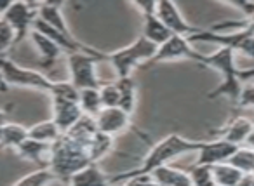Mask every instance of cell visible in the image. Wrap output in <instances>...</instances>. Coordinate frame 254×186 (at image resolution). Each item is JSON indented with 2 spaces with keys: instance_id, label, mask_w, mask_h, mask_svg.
Returning a JSON list of instances; mask_svg holds the SVG:
<instances>
[{
  "instance_id": "obj_1",
  "label": "cell",
  "mask_w": 254,
  "mask_h": 186,
  "mask_svg": "<svg viewBox=\"0 0 254 186\" xmlns=\"http://www.w3.org/2000/svg\"><path fill=\"white\" fill-rule=\"evenodd\" d=\"M202 146H204V141L188 139V137H183L180 134H169L164 139H160L155 146L150 148V151L143 158L139 167L113 176V178H110V183H112V186H117L126 181V179L139 178V176H150L159 167L169 165V162L174 160L176 157H181V155H187V153H198Z\"/></svg>"
},
{
  "instance_id": "obj_2",
  "label": "cell",
  "mask_w": 254,
  "mask_h": 186,
  "mask_svg": "<svg viewBox=\"0 0 254 186\" xmlns=\"http://www.w3.org/2000/svg\"><path fill=\"white\" fill-rule=\"evenodd\" d=\"M89 143L80 141L70 134H61L56 143L51 144L47 167L60 181L68 183L75 174L92 164L87 151Z\"/></svg>"
},
{
  "instance_id": "obj_3",
  "label": "cell",
  "mask_w": 254,
  "mask_h": 186,
  "mask_svg": "<svg viewBox=\"0 0 254 186\" xmlns=\"http://www.w3.org/2000/svg\"><path fill=\"white\" fill-rule=\"evenodd\" d=\"M198 64L214 68L223 75V82L209 92L207 99L228 98L230 101L239 103L244 89V82L240 80V70L235 64V51L230 49V47H219L216 53L209 54V56L202 54V60Z\"/></svg>"
},
{
  "instance_id": "obj_4",
  "label": "cell",
  "mask_w": 254,
  "mask_h": 186,
  "mask_svg": "<svg viewBox=\"0 0 254 186\" xmlns=\"http://www.w3.org/2000/svg\"><path fill=\"white\" fill-rule=\"evenodd\" d=\"M159 47L146 40L145 37H139L131 46L122 47L115 53L108 54V63L113 66L117 78H129L132 77V71L138 66H143L148 61L153 60Z\"/></svg>"
},
{
  "instance_id": "obj_5",
  "label": "cell",
  "mask_w": 254,
  "mask_h": 186,
  "mask_svg": "<svg viewBox=\"0 0 254 186\" xmlns=\"http://www.w3.org/2000/svg\"><path fill=\"white\" fill-rule=\"evenodd\" d=\"M103 61H108V54H103L99 51L94 53H71L66 54V64L70 70V82L78 89H101L105 82L99 78L98 66Z\"/></svg>"
},
{
  "instance_id": "obj_6",
  "label": "cell",
  "mask_w": 254,
  "mask_h": 186,
  "mask_svg": "<svg viewBox=\"0 0 254 186\" xmlns=\"http://www.w3.org/2000/svg\"><path fill=\"white\" fill-rule=\"evenodd\" d=\"M0 78L7 85H16V87H28L37 89V91L51 92L53 89V80L46 77L42 71L30 70V68H21L5 58H0Z\"/></svg>"
},
{
  "instance_id": "obj_7",
  "label": "cell",
  "mask_w": 254,
  "mask_h": 186,
  "mask_svg": "<svg viewBox=\"0 0 254 186\" xmlns=\"http://www.w3.org/2000/svg\"><path fill=\"white\" fill-rule=\"evenodd\" d=\"M190 42H212L219 47H230L237 53H242L249 60H254V35L246 30H239L233 33H216L211 30H200L190 37Z\"/></svg>"
},
{
  "instance_id": "obj_8",
  "label": "cell",
  "mask_w": 254,
  "mask_h": 186,
  "mask_svg": "<svg viewBox=\"0 0 254 186\" xmlns=\"http://www.w3.org/2000/svg\"><path fill=\"white\" fill-rule=\"evenodd\" d=\"M37 12H39V4H32V2H11L7 11L4 12L2 18L14 32V47L19 46L32 33Z\"/></svg>"
},
{
  "instance_id": "obj_9",
  "label": "cell",
  "mask_w": 254,
  "mask_h": 186,
  "mask_svg": "<svg viewBox=\"0 0 254 186\" xmlns=\"http://www.w3.org/2000/svg\"><path fill=\"white\" fill-rule=\"evenodd\" d=\"M178 60H191L195 63H200L202 54L197 53L191 47V42L187 37L173 35L166 44H162L157 49V54L153 56V60L148 61L145 66H150V64H155V63H164V61H178Z\"/></svg>"
},
{
  "instance_id": "obj_10",
  "label": "cell",
  "mask_w": 254,
  "mask_h": 186,
  "mask_svg": "<svg viewBox=\"0 0 254 186\" xmlns=\"http://www.w3.org/2000/svg\"><path fill=\"white\" fill-rule=\"evenodd\" d=\"M155 14L173 35H180V37L190 39L193 33L198 32V28H193L191 25H188L187 19H185L183 14H181V11L176 7V4H173V2H169V0L155 2Z\"/></svg>"
},
{
  "instance_id": "obj_11",
  "label": "cell",
  "mask_w": 254,
  "mask_h": 186,
  "mask_svg": "<svg viewBox=\"0 0 254 186\" xmlns=\"http://www.w3.org/2000/svg\"><path fill=\"white\" fill-rule=\"evenodd\" d=\"M136 7L141 11L143 16V35L146 40L160 47L173 37V33L164 26V23L155 14V2H138Z\"/></svg>"
},
{
  "instance_id": "obj_12",
  "label": "cell",
  "mask_w": 254,
  "mask_h": 186,
  "mask_svg": "<svg viewBox=\"0 0 254 186\" xmlns=\"http://www.w3.org/2000/svg\"><path fill=\"white\" fill-rule=\"evenodd\" d=\"M240 146L228 143L225 139H212V141H204V146L198 151V158L195 162V165H218L225 164L232 158V155L239 150Z\"/></svg>"
},
{
  "instance_id": "obj_13",
  "label": "cell",
  "mask_w": 254,
  "mask_h": 186,
  "mask_svg": "<svg viewBox=\"0 0 254 186\" xmlns=\"http://www.w3.org/2000/svg\"><path fill=\"white\" fill-rule=\"evenodd\" d=\"M82 117H84V112L77 101L53 98V120L63 134L68 132Z\"/></svg>"
},
{
  "instance_id": "obj_14",
  "label": "cell",
  "mask_w": 254,
  "mask_h": 186,
  "mask_svg": "<svg viewBox=\"0 0 254 186\" xmlns=\"http://www.w3.org/2000/svg\"><path fill=\"white\" fill-rule=\"evenodd\" d=\"M131 125V115L120 108H105L96 117V127L99 132L115 137Z\"/></svg>"
},
{
  "instance_id": "obj_15",
  "label": "cell",
  "mask_w": 254,
  "mask_h": 186,
  "mask_svg": "<svg viewBox=\"0 0 254 186\" xmlns=\"http://www.w3.org/2000/svg\"><path fill=\"white\" fill-rule=\"evenodd\" d=\"M254 125L251 120L244 119V117H237L232 122H228L226 125H223L221 129L212 130V134L219 136L218 139H225L228 143L235 144V146H244L249 137V134L253 132Z\"/></svg>"
},
{
  "instance_id": "obj_16",
  "label": "cell",
  "mask_w": 254,
  "mask_h": 186,
  "mask_svg": "<svg viewBox=\"0 0 254 186\" xmlns=\"http://www.w3.org/2000/svg\"><path fill=\"white\" fill-rule=\"evenodd\" d=\"M37 18L42 19L46 25H49L56 32H60L61 35L68 37V39H73L66 21H64L63 12H61V4H58V2H42V4H39Z\"/></svg>"
},
{
  "instance_id": "obj_17",
  "label": "cell",
  "mask_w": 254,
  "mask_h": 186,
  "mask_svg": "<svg viewBox=\"0 0 254 186\" xmlns=\"http://www.w3.org/2000/svg\"><path fill=\"white\" fill-rule=\"evenodd\" d=\"M30 39H32L33 46H35L37 51L40 53V56H42V63H40L42 68H51L64 54V51L61 49L56 42H53L51 39H47L46 35L35 32V30H32ZM64 56H66V54H64Z\"/></svg>"
},
{
  "instance_id": "obj_18",
  "label": "cell",
  "mask_w": 254,
  "mask_h": 186,
  "mask_svg": "<svg viewBox=\"0 0 254 186\" xmlns=\"http://www.w3.org/2000/svg\"><path fill=\"white\" fill-rule=\"evenodd\" d=\"M150 176L159 186H193L190 172L183 171V169H176L173 165L159 167Z\"/></svg>"
},
{
  "instance_id": "obj_19",
  "label": "cell",
  "mask_w": 254,
  "mask_h": 186,
  "mask_svg": "<svg viewBox=\"0 0 254 186\" xmlns=\"http://www.w3.org/2000/svg\"><path fill=\"white\" fill-rule=\"evenodd\" d=\"M70 186H112L110 178L98 167V164H91L89 167H85L84 171H80L78 174H75L73 178L68 181Z\"/></svg>"
},
{
  "instance_id": "obj_20",
  "label": "cell",
  "mask_w": 254,
  "mask_h": 186,
  "mask_svg": "<svg viewBox=\"0 0 254 186\" xmlns=\"http://www.w3.org/2000/svg\"><path fill=\"white\" fill-rule=\"evenodd\" d=\"M16 151H18L19 157L25 158V160L35 162V164H42V167H47V164L44 162V157H47V162H49L51 144L40 143V141L30 139L28 137V139H26Z\"/></svg>"
},
{
  "instance_id": "obj_21",
  "label": "cell",
  "mask_w": 254,
  "mask_h": 186,
  "mask_svg": "<svg viewBox=\"0 0 254 186\" xmlns=\"http://www.w3.org/2000/svg\"><path fill=\"white\" fill-rule=\"evenodd\" d=\"M117 87L120 91V110H124L126 113L132 115L138 103V87H136L132 77L129 78H117Z\"/></svg>"
},
{
  "instance_id": "obj_22",
  "label": "cell",
  "mask_w": 254,
  "mask_h": 186,
  "mask_svg": "<svg viewBox=\"0 0 254 186\" xmlns=\"http://www.w3.org/2000/svg\"><path fill=\"white\" fill-rule=\"evenodd\" d=\"M61 130L60 127L54 124V120H44V122H39L35 125L28 127V137L30 139H35L40 141V143H47V144H53L56 143L58 139L61 137Z\"/></svg>"
},
{
  "instance_id": "obj_23",
  "label": "cell",
  "mask_w": 254,
  "mask_h": 186,
  "mask_svg": "<svg viewBox=\"0 0 254 186\" xmlns=\"http://www.w3.org/2000/svg\"><path fill=\"white\" fill-rule=\"evenodd\" d=\"M28 139V129L19 124L7 122L2 129V141H0V150L2 148H14L18 150L25 141Z\"/></svg>"
},
{
  "instance_id": "obj_24",
  "label": "cell",
  "mask_w": 254,
  "mask_h": 186,
  "mask_svg": "<svg viewBox=\"0 0 254 186\" xmlns=\"http://www.w3.org/2000/svg\"><path fill=\"white\" fill-rule=\"evenodd\" d=\"M113 137L108 136V134H103V132H96L92 136L91 143L87 146V151H89V158H91L92 164H98L101 158H105L106 155L112 151L113 148Z\"/></svg>"
},
{
  "instance_id": "obj_25",
  "label": "cell",
  "mask_w": 254,
  "mask_h": 186,
  "mask_svg": "<svg viewBox=\"0 0 254 186\" xmlns=\"http://www.w3.org/2000/svg\"><path fill=\"white\" fill-rule=\"evenodd\" d=\"M212 174H214V183L219 186H239V183L244 178L242 172L230 165L228 162L212 165Z\"/></svg>"
},
{
  "instance_id": "obj_26",
  "label": "cell",
  "mask_w": 254,
  "mask_h": 186,
  "mask_svg": "<svg viewBox=\"0 0 254 186\" xmlns=\"http://www.w3.org/2000/svg\"><path fill=\"white\" fill-rule=\"evenodd\" d=\"M78 105H80L84 115L92 117V119H96L105 110L101 103V96H99V89H84V91H80Z\"/></svg>"
},
{
  "instance_id": "obj_27",
  "label": "cell",
  "mask_w": 254,
  "mask_h": 186,
  "mask_svg": "<svg viewBox=\"0 0 254 186\" xmlns=\"http://www.w3.org/2000/svg\"><path fill=\"white\" fill-rule=\"evenodd\" d=\"M228 164L233 165L235 169H239L242 174H253L254 172V150H251V148H247V146H240L239 150L232 155Z\"/></svg>"
},
{
  "instance_id": "obj_28",
  "label": "cell",
  "mask_w": 254,
  "mask_h": 186,
  "mask_svg": "<svg viewBox=\"0 0 254 186\" xmlns=\"http://www.w3.org/2000/svg\"><path fill=\"white\" fill-rule=\"evenodd\" d=\"M54 174L51 172L49 167H40L30 174L23 176L14 186H47L49 183L54 181Z\"/></svg>"
},
{
  "instance_id": "obj_29",
  "label": "cell",
  "mask_w": 254,
  "mask_h": 186,
  "mask_svg": "<svg viewBox=\"0 0 254 186\" xmlns=\"http://www.w3.org/2000/svg\"><path fill=\"white\" fill-rule=\"evenodd\" d=\"M49 94L53 98L66 99V101H77V103L78 98H80V91L71 82H54Z\"/></svg>"
},
{
  "instance_id": "obj_30",
  "label": "cell",
  "mask_w": 254,
  "mask_h": 186,
  "mask_svg": "<svg viewBox=\"0 0 254 186\" xmlns=\"http://www.w3.org/2000/svg\"><path fill=\"white\" fill-rule=\"evenodd\" d=\"M193 186H214V174L211 165H193L190 171Z\"/></svg>"
},
{
  "instance_id": "obj_31",
  "label": "cell",
  "mask_w": 254,
  "mask_h": 186,
  "mask_svg": "<svg viewBox=\"0 0 254 186\" xmlns=\"http://www.w3.org/2000/svg\"><path fill=\"white\" fill-rule=\"evenodd\" d=\"M99 96H101L103 108H119L120 106V91L117 84H103L99 89Z\"/></svg>"
},
{
  "instance_id": "obj_32",
  "label": "cell",
  "mask_w": 254,
  "mask_h": 186,
  "mask_svg": "<svg viewBox=\"0 0 254 186\" xmlns=\"http://www.w3.org/2000/svg\"><path fill=\"white\" fill-rule=\"evenodd\" d=\"M14 40L16 37L12 28L7 25L4 18H0V58H4V54L14 47Z\"/></svg>"
},
{
  "instance_id": "obj_33",
  "label": "cell",
  "mask_w": 254,
  "mask_h": 186,
  "mask_svg": "<svg viewBox=\"0 0 254 186\" xmlns=\"http://www.w3.org/2000/svg\"><path fill=\"white\" fill-rule=\"evenodd\" d=\"M117 186H159L155 181L152 179V176H139V178H131L126 179L124 183Z\"/></svg>"
},
{
  "instance_id": "obj_34",
  "label": "cell",
  "mask_w": 254,
  "mask_h": 186,
  "mask_svg": "<svg viewBox=\"0 0 254 186\" xmlns=\"http://www.w3.org/2000/svg\"><path fill=\"white\" fill-rule=\"evenodd\" d=\"M239 106H251L254 108V85H244L242 94H240V99L237 103Z\"/></svg>"
},
{
  "instance_id": "obj_35",
  "label": "cell",
  "mask_w": 254,
  "mask_h": 186,
  "mask_svg": "<svg viewBox=\"0 0 254 186\" xmlns=\"http://www.w3.org/2000/svg\"><path fill=\"white\" fill-rule=\"evenodd\" d=\"M232 7L239 9L242 12L244 19H251L254 18V2H232Z\"/></svg>"
},
{
  "instance_id": "obj_36",
  "label": "cell",
  "mask_w": 254,
  "mask_h": 186,
  "mask_svg": "<svg viewBox=\"0 0 254 186\" xmlns=\"http://www.w3.org/2000/svg\"><path fill=\"white\" fill-rule=\"evenodd\" d=\"M239 186H254V172L253 174H244L242 181L239 183Z\"/></svg>"
},
{
  "instance_id": "obj_37",
  "label": "cell",
  "mask_w": 254,
  "mask_h": 186,
  "mask_svg": "<svg viewBox=\"0 0 254 186\" xmlns=\"http://www.w3.org/2000/svg\"><path fill=\"white\" fill-rule=\"evenodd\" d=\"M9 122V115H7V112L5 110H2L0 108V125H5V124Z\"/></svg>"
},
{
  "instance_id": "obj_38",
  "label": "cell",
  "mask_w": 254,
  "mask_h": 186,
  "mask_svg": "<svg viewBox=\"0 0 254 186\" xmlns=\"http://www.w3.org/2000/svg\"><path fill=\"white\" fill-rule=\"evenodd\" d=\"M246 146H247V148H251V150H254V129H253V132L249 134V137H247Z\"/></svg>"
},
{
  "instance_id": "obj_39",
  "label": "cell",
  "mask_w": 254,
  "mask_h": 186,
  "mask_svg": "<svg viewBox=\"0 0 254 186\" xmlns=\"http://www.w3.org/2000/svg\"><path fill=\"white\" fill-rule=\"evenodd\" d=\"M9 5H11V2H0V18L4 16V12L7 11Z\"/></svg>"
},
{
  "instance_id": "obj_40",
  "label": "cell",
  "mask_w": 254,
  "mask_h": 186,
  "mask_svg": "<svg viewBox=\"0 0 254 186\" xmlns=\"http://www.w3.org/2000/svg\"><path fill=\"white\" fill-rule=\"evenodd\" d=\"M2 129H4V125H0V141H2Z\"/></svg>"
},
{
  "instance_id": "obj_41",
  "label": "cell",
  "mask_w": 254,
  "mask_h": 186,
  "mask_svg": "<svg viewBox=\"0 0 254 186\" xmlns=\"http://www.w3.org/2000/svg\"><path fill=\"white\" fill-rule=\"evenodd\" d=\"M214 186H219V185H214Z\"/></svg>"
}]
</instances>
